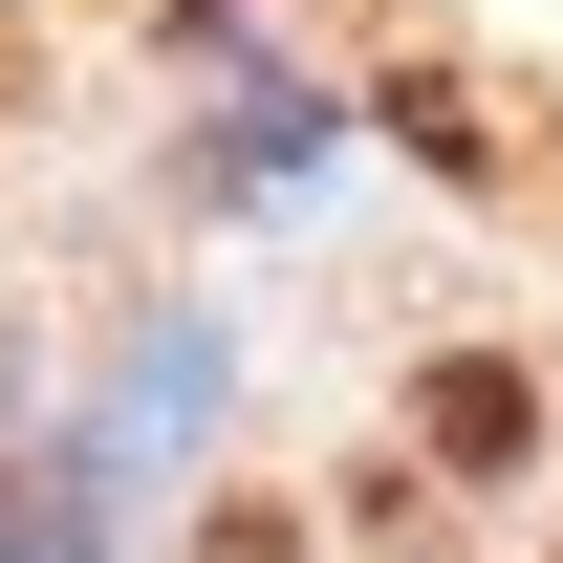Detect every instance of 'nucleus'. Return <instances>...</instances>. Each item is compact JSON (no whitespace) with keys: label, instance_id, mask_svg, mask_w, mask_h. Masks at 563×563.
<instances>
[{"label":"nucleus","instance_id":"1","mask_svg":"<svg viewBox=\"0 0 563 563\" xmlns=\"http://www.w3.org/2000/svg\"><path fill=\"white\" fill-rule=\"evenodd\" d=\"M412 433H433V455H455V477H520V455H542V390H520V368H498V347H455V368H433V390H412Z\"/></svg>","mask_w":563,"mask_h":563},{"label":"nucleus","instance_id":"2","mask_svg":"<svg viewBox=\"0 0 563 563\" xmlns=\"http://www.w3.org/2000/svg\"><path fill=\"white\" fill-rule=\"evenodd\" d=\"M390 131H412V152H433V174H498V109H477V87H433V66H412V87H390Z\"/></svg>","mask_w":563,"mask_h":563},{"label":"nucleus","instance_id":"3","mask_svg":"<svg viewBox=\"0 0 563 563\" xmlns=\"http://www.w3.org/2000/svg\"><path fill=\"white\" fill-rule=\"evenodd\" d=\"M44 542H66V498H44V477H0V563H44Z\"/></svg>","mask_w":563,"mask_h":563}]
</instances>
